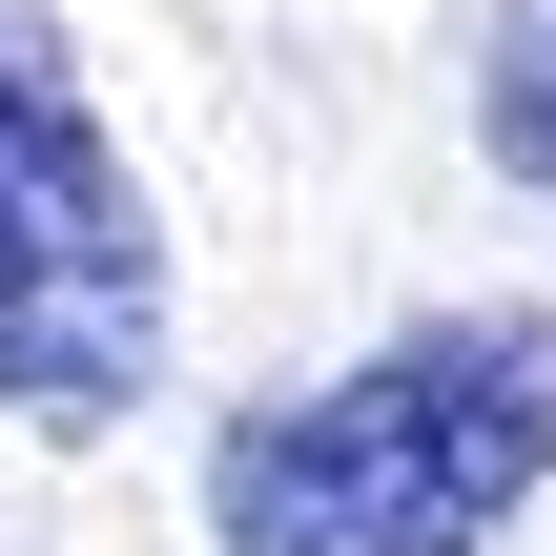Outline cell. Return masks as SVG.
Listing matches in <instances>:
<instances>
[{
	"label": "cell",
	"instance_id": "3",
	"mask_svg": "<svg viewBox=\"0 0 556 556\" xmlns=\"http://www.w3.org/2000/svg\"><path fill=\"white\" fill-rule=\"evenodd\" d=\"M475 144L556 206V0H495L475 21Z\"/></svg>",
	"mask_w": 556,
	"mask_h": 556
},
{
	"label": "cell",
	"instance_id": "1",
	"mask_svg": "<svg viewBox=\"0 0 556 556\" xmlns=\"http://www.w3.org/2000/svg\"><path fill=\"white\" fill-rule=\"evenodd\" d=\"M556 475V309H413L392 351L227 413L206 536L227 556H495Z\"/></svg>",
	"mask_w": 556,
	"mask_h": 556
},
{
	"label": "cell",
	"instance_id": "2",
	"mask_svg": "<svg viewBox=\"0 0 556 556\" xmlns=\"http://www.w3.org/2000/svg\"><path fill=\"white\" fill-rule=\"evenodd\" d=\"M165 392V206L41 0H0V413L124 433Z\"/></svg>",
	"mask_w": 556,
	"mask_h": 556
}]
</instances>
